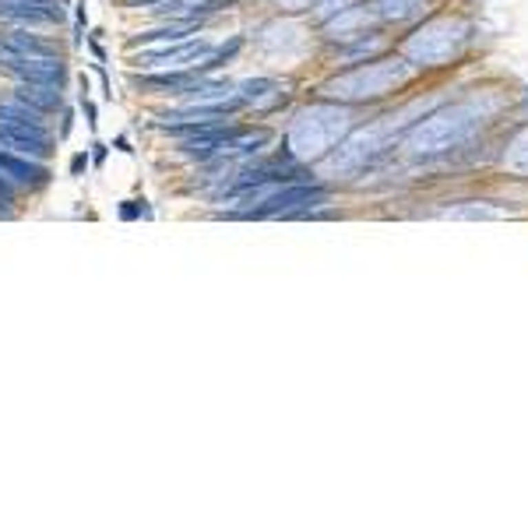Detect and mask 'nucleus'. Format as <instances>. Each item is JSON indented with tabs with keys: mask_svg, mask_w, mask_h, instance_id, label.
Masks as SVG:
<instances>
[{
	"mask_svg": "<svg viewBox=\"0 0 528 528\" xmlns=\"http://www.w3.org/2000/svg\"><path fill=\"white\" fill-rule=\"evenodd\" d=\"M0 18L8 21H56V0H0Z\"/></svg>",
	"mask_w": 528,
	"mask_h": 528,
	"instance_id": "7ed1b4c3",
	"label": "nucleus"
},
{
	"mask_svg": "<svg viewBox=\"0 0 528 528\" xmlns=\"http://www.w3.org/2000/svg\"><path fill=\"white\" fill-rule=\"evenodd\" d=\"M18 103L46 113V109H56L60 106V92H56V85H46V81H25L18 88Z\"/></svg>",
	"mask_w": 528,
	"mask_h": 528,
	"instance_id": "20e7f679",
	"label": "nucleus"
},
{
	"mask_svg": "<svg viewBox=\"0 0 528 528\" xmlns=\"http://www.w3.org/2000/svg\"><path fill=\"white\" fill-rule=\"evenodd\" d=\"M0 145L28 155V159L43 162L50 155V131L46 123L39 120V109L25 106V103H4L0 106Z\"/></svg>",
	"mask_w": 528,
	"mask_h": 528,
	"instance_id": "f257e3e1",
	"label": "nucleus"
},
{
	"mask_svg": "<svg viewBox=\"0 0 528 528\" xmlns=\"http://www.w3.org/2000/svg\"><path fill=\"white\" fill-rule=\"evenodd\" d=\"M0 176L8 183H18V187H36V183H43L46 169L36 159H28V155H18L0 145Z\"/></svg>",
	"mask_w": 528,
	"mask_h": 528,
	"instance_id": "f03ea898",
	"label": "nucleus"
},
{
	"mask_svg": "<svg viewBox=\"0 0 528 528\" xmlns=\"http://www.w3.org/2000/svg\"><path fill=\"white\" fill-rule=\"evenodd\" d=\"M8 204H14V194H11V183L0 176V208H8Z\"/></svg>",
	"mask_w": 528,
	"mask_h": 528,
	"instance_id": "39448f33",
	"label": "nucleus"
}]
</instances>
